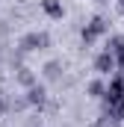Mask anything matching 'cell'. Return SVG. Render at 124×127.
I'll return each instance as SVG.
<instances>
[{"mask_svg":"<svg viewBox=\"0 0 124 127\" xmlns=\"http://www.w3.org/2000/svg\"><path fill=\"white\" fill-rule=\"evenodd\" d=\"M9 112V100H6V95L0 92V115H6Z\"/></svg>","mask_w":124,"mask_h":127,"instance_id":"10","label":"cell"},{"mask_svg":"<svg viewBox=\"0 0 124 127\" xmlns=\"http://www.w3.org/2000/svg\"><path fill=\"white\" fill-rule=\"evenodd\" d=\"M41 9H44L50 18H62V15H65V9H62L59 0H41Z\"/></svg>","mask_w":124,"mask_h":127,"instance_id":"5","label":"cell"},{"mask_svg":"<svg viewBox=\"0 0 124 127\" xmlns=\"http://www.w3.org/2000/svg\"><path fill=\"white\" fill-rule=\"evenodd\" d=\"M115 65H118L115 53H112V50H103V53H97V59H94V71H100V74H109Z\"/></svg>","mask_w":124,"mask_h":127,"instance_id":"3","label":"cell"},{"mask_svg":"<svg viewBox=\"0 0 124 127\" xmlns=\"http://www.w3.org/2000/svg\"><path fill=\"white\" fill-rule=\"evenodd\" d=\"M18 47L21 50H44V47H50V35L47 32H41V30H32V32H27L21 41H18Z\"/></svg>","mask_w":124,"mask_h":127,"instance_id":"1","label":"cell"},{"mask_svg":"<svg viewBox=\"0 0 124 127\" xmlns=\"http://www.w3.org/2000/svg\"><path fill=\"white\" fill-rule=\"evenodd\" d=\"M15 77H18V83H21V86H27V89L35 86V74H32L30 68H24V65L18 68V74H15Z\"/></svg>","mask_w":124,"mask_h":127,"instance_id":"7","label":"cell"},{"mask_svg":"<svg viewBox=\"0 0 124 127\" xmlns=\"http://www.w3.org/2000/svg\"><path fill=\"white\" fill-rule=\"evenodd\" d=\"M100 3H106V0H100Z\"/></svg>","mask_w":124,"mask_h":127,"instance_id":"13","label":"cell"},{"mask_svg":"<svg viewBox=\"0 0 124 127\" xmlns=\"http://www.w3.org/2000/svg\"><path fill=\"white\" fill-rule=\"evenodd\" d=\"M27 100H30V106H44L47 103V92H44V86H30L27 89Z\"/></svg>","mask_w":124,"mask_h":127,"instance_id":"4","label":"cell"},{"mask_svg":"<svg viewBox=\"0 0 124 127\" xmlns=\"http://www.w3.org/2000/svg\"><path fill=\"white\" fill-rule=\"evenodd\" d=\"M86 92H89L92 97H103V95H106V86H103L100 80H92V83L86 86Z\"/></svg>","mask_w":124,"mask_h":127,"instance_id":"9","label":"cell"},{"mask_svg":"<svg viewBox=\"0 0 124 127\" xmlns=\"http://www.w3.org/2000/svg\"><path fill=\"white\" fill-rule=\"evenodd\" d=\"M121 9H124V0H121Z\"/></svg>","mask_w":124,"mask_h":127,"instance_id":"12","label":"cell"},{"mask_svg":"<svg viewBox=\"0 0 124 127\" xmlns=\"http://www.w3.org/2000/svg\"><path fill=\"white\" fill-rule=\"evenodd\" d=\"M27 127H41V121H35V118H30V121H27Z\"/></svg>","mask_w":124,"mask_h":127,"instance_id":"11","label":"cell"},{"mask_svg":"<svg viewBox=\"0 0 124 127\" xmlns=\"http://www.w3.org/2000/svg\"><path fill=\"white\" fill-rule=\"evenodd\" d=\"M27 106H30L27 95H21V97H9V112H21V109H27Z\"/></svg>","mask_w":124,"mask_h":127,"instance_id":"8","label":"cell"},{"mask_svg":"<svg viewBox=\"0 0 124 127\" xmlns=\"http://www.w3.org/2000/svg\"><path fill=\"white\" fill-rule=\"evenodd\" d=\"M59 77H62V62L53 59V62L44 65V80H50V83H53V80H59Z\"/></svg>","mask_w":124,"mask_h":127,"instance_id":"6","label":"cell"},{"mask_svg":"<svg viewBox=\"0 0 124 127\" xmlns=\"http://www.w3.org/2000/svg\"><path fill=\"white\" fill-rule=\"evenodd\" d=\"M100 32H106V18L94 15L92 21L83 27V32H80V35H83V44H92V41L97 38V35H100Z\"/></svg>","mask_w":124,"mask_h":127,"instance_id":"2","label":"cell"}]
</instances>
